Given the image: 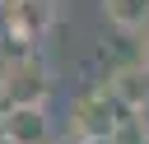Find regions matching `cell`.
Instances as JSON below:
<instances>
[{"label": "cell", "mask_w": 149, "mask_h": 144, "mask_svg": "<svg viewBox=\"0 0 149 144\" xmlns=\"http://www.w3.org/2000/svg\"><path fill=\"white\" fill-rule=\"evenodd\" d=\"M51 98V65L37 51H19L0 60V107L5 102H47Z\"/></svg>", "instance_id": "1"}, {"label": "cell", "mask_w": 149, "mask_h": 144, "mask_svg": "<svg viewBox=\"0 0 149 144\" xmlns=\"http://www.w3.org/2000/svg\"><path fill=\"white\" fill-rule=\"evenodd\" d=\"M121 121H126V111L107 98L102 84L88 88V93H79L70 102V130H74V139H112Z\"/></svg>", "instance_id": "2"}, {"label": "cell", "mask_w": 149, "mask_h": 144, "mask_svg": "<svg viewBox=\"0 0 149 144\" xmlns=\"http://www.w3.org/2000/svg\"><path fill=\"white\" fill-rule=\"evenodd\" d=\"M51 116L47 102H5L0 107V144H47Z\"/></svg>", "instance_id": "3"}, {"label": "cell", "mask_w": 149, "mask_h": 144, "mask_svg": "<svg viewBox=\"0 0 149 144\" xmlns=\"http://www.w3.org/2000/svg\"><path fill=\"white\" fill-rule=\"evenodd\" d=\"M107 98L130 116V111H140L144 102H149V65H140V60H126V65H116L112 74H107Z\"/></svg>", "instance_id": "4"}, {"label": "cell", "mask_w": 149, "mask_h": 144, "mask_svg": "<svg viewBox=\"0 0 149 144\" xmlns=\"http://www.w3.org/2000/svg\"><path fill=\"white\" fill-rule=\"evenodd\" d=\"M56 19V0H9L5 5V23L19 42H37Z\"/></svg>", "instance_id": "5"}, {"label": "cell", "mask_w": 149, "mask_h": 144, "mask_svg": "<svg viewBox=\"0 0 149 144\" xmlns=\"http://www.w3.org/2000/svg\"><path fill=\"white\" fill-rule=\"evenodd\" d=\"M102 19L116 28V33H140L149 23V0H102Z\"/></svg>", "instance_id": "6"}, {"label": "cell", "mask_w": 149, "mask_h": 144, "mask_svg": "<svg viewBox=\"0 0 149 144\" xmlns=\"http://www.w3.org/2000/svg\"><path fill=\"white\" fill-rule=\"evenodd\" d=\"M135 60H140V65H149V23L135 33Z\"/></svg>", "instance_id": "7"}, {"label": "cell", "mask_w": 149, "mask_h": 144, "mask_svg": "<svg viewBox=\"0 0 149 144\" xmlns=\"http://www.w3.org/2000/svg\"><path fill=\"white\" fill-rule=\"evenodd\" d=\"M74 144H116V139H74Z\"/></svg>", "instance_id": "8"}, {"label": "cell", "mask_w": 149, "mask_h": 144, "mask_svg": "<svg viewBox=\"0 0 149 144\" xmlns=\"http://www.w3.org/2000/svg\"><path fill=\"white\" fill-rule=\"evenodd\" d=\"M140 144H149V130H140Z\"/></svg>", "instance_id": "9"}]
</instances>
